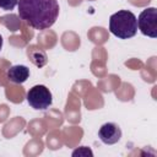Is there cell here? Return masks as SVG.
<instances>
[{"label": "cell", "mask_w": 157, "mask_h": 157, "mask_svg": "<svg viewBox=\"0 0 157 157\" xmlns=\"http://www.w3.org/2000/svg\"><path fill=\"white\" fill-rule=\"evenodd\" d=\"M29 49V48H28ZM28 55L31 58V60L34 63L36 66L38 67H42L47 64V55L44 52H42L40 49H37V50H33V49H29L28 50Z\"/></svg>", "instance_id": "52a82bcc"}, {"label": "cell", "mask_w": 157, "mask_h": 157, "mask_svg": "<svg viewBox=\"0 0 157 157\" xmlns=\"http://www.w3.org/2000/svg\"><path fill=\"white\" fill-rule=\"evenodd\" d=\"M72 156L74 157H76V156H83V157H87V156H93V153H92V151L88 148V147H86V146H81V147H78V148H76L74 152H72Z\"/></svg>", "instance_id": "ba28073f"}, {"label": "cell", "mask_w": 157, "mask_h": 157, "mask_svg": "<svg viewBox=\"0 0 157 157\" xmlns=\"http://www.w3.org/2000/svg\"><path fill=\"white\" fill-rule=\"evenodd\" d=\"M98 137L105 145H114L121 139V130L115 123H105L99 128Z\"/></svg>", "instance_id": "5b68a950"}, {"label": "cell", "mask_w": 157, "mask_h": 157, "mask_svg": "<svg viewBox=\"0 0 157 157\" xmlns=\"http://www.w3.org/2000/svg\"><path fill=\"white\" fill-rule=\"evenodd\" d=\"M27 102L33 109L44 110L52 105L53 96L44 85H36L27 92Z\"/></svg>", "instance_id": "3957f363"}, {"label": "cell", "mask_w": 157, "mask_h": 157, "mask_svg": "<svg viewBox=\"0 0 157 157\" xmlns=\"http://www.w3.org/2000/svg\"><path fill=\"white\" fill-rule=\"evenodd\" d=\"M6 77L13 83H23L29 77V69L26 65H13L7 70Z\"/></svg>", "instance_id": "8992f818"}, {"label": "cell", "mask_w": 157, "mask_h": 157, "mask_svg": "<svg viewBox=\"0 0 157 157\" xmlns=\"http://www.w3.org/2000/svg\"><path fill=\"white\" fill-rule=\"evenodd\" d=\"M109 31L120 39H128L137 32V18L129 10H120L109 17Z\"/></svg>", "instance_id": "7a4b0ae2"}, {"label": "cell", "mask_w": 157, "mask_h": 157, "mask_svg": "<svg viewBox=\"0 0 157 157\" xmlns=\"http://www.w3.org/2000/svg\"><path fill=\"white\" fill-rule=\"evenodd\" d=\"M18 0H0V9L1 10H13V7L17 5Z\"/></svg>", "instance_id": "9c48e42d"}, {"label": "cell", "mask_w": 157, "mask_h": 157, "mask_svg": "<svg viewBox=\"0 0 157 157\" xmlns=\"http://www.w3.org/2000/svg\"><path fill=\"white\" fill-rule=\"evenodd\" d=\"M137 27L144 36L150 38L157 37V10L156 7H147L141 11L137 17Z\"/></svg>", "instance_id": "277c9868"}, {"label": "cell", "mask_w": 157, "mask_h": 157, "mask_svg": "<svg viewBox=\"0 0 157 157\" xmlns=\"http://www.w3.org/2000/svg\"><path fill=\"white\" fill-rule=\"evenodd\" d=\"M18 16L34 29L52 27L59 16L58 0H18Z\"/></svg>", "instance_id": "6da1fadb"}, {"label": "cell", "mask_w": 157, "mask_h": 157, "mask_svg": "<svg viewBox=\"0 0 157 157\" xmlns=\"http://www.w3.org/2000/svg\"><path fill=\"white\" fill-rule=\"evenodd\" d=\"M1 48H2V37L0 36V50H1Z\"/></svg>", "instance_id": "30bf717a"}]
</instances>
